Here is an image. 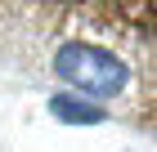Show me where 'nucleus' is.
<instances>
[{"instance_id":"nucleus-3","label":"nucleus","mask_w":157,"mask_h":152,"mask_svg":"<svg viewBox=\"0 0 157 152\" xmlns=\"http://www.w3.org/2000/svg\"><path fill=\"white\" fill-rule=\"evenodd\" d=\"M49 112H54L59 121H67V125H99V121L108 117L103 107L85 103V98H76V94H54V98H49Z\"/></svg>"},{"instance_id":"nucleus-1","label":"nucleus","mask_w":157,"mask_h":152,"mask_svg":"<svg viewBox=\"0 0 157 152\" xmlns=\"http://www.w3.org/2000/svg\"><path fill=\"white\" fill-rule=\"evenodd\" d=\"M54 72L72 90L99 94V98H117L130 81V67L108 45H90V40H63L59 54H54Z\"/></svg>"},{"instance_id":"nucleus-2","label":"nucleus","mask_w":157,"mask_h":152,"mask_svg":"<svg viewBox=\"0 0 157 152\" xmlns=\"http://www.w3.org/2000/svg\"><path fill=\"white\" fill-rule=\"evenodd\" d=\"M59 5H76V9H103L112 13V18H121V23L130 27H144L153 23V0H59Z\"/></svg>"}]
</instances>
